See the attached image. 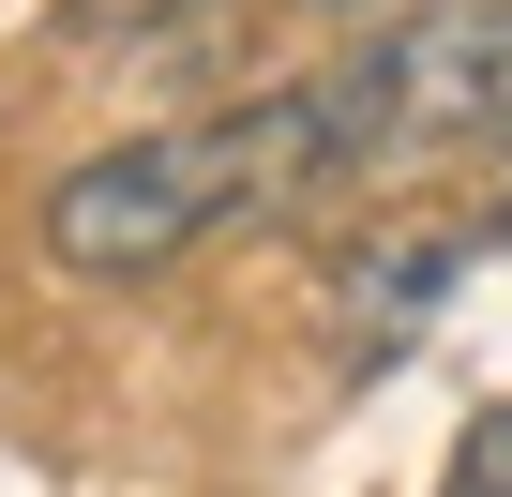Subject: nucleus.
<instances>
[{"instance_id":"nucleus-1","label":"nucleus","mask_w":512,"mask_h":497,"mask_svg":"<svg viewBox=\"0 0 512 497\" xmlns=\"http://www.w3.org/2000/svg\"><path fill=\"white\" fill-rule=\"evenodd\" d=\"M317 181H362L332 76L241 91V106H211V121H151V136L76 151V166L46 181L31 241H46V272H76V287H151V272L196 257V241L287 211V196H317Z\"/></svg>"},{"instance_id":"nucleus-2","label":"nucleus","mask_w":512,"mask_h":497,"mask_svg":"<svg viewBox=\"0 0 512 497\" xmlns=\"http://www.w3.org/2000/svg\"><path fill=\"white\" fill-rule=\"evenodd\" d=\"M332 106H347L362 166L452 151V136H512V0H407L362 61H332Z\"/></svg>"},{"instance_id":"nucleus-3","label":"nucleus","mask_w":512,"mask_h":497,"mask_svg":"<svg viewBox=\"0 0 512 497\" xmlns=\"http://www.w3.org/2000/svg\"><path fill=\"white\" fill-rule=\"evenodd\" d=\"M452 272H467V226H377L362 257L332 272V302H347V317L392 347V332H422V317L452 302Z\"/></svg>"},{"instance_id":"nucleus-4","label":"nucleus","mask_w":512,"mask_h":497,"mask_svg":"<svg viewBox=\"0 0 512 497\" xmlns=\"http://www.w3.org/2000/svg\"><path fill=\"white\" fill-rule=\"evenodd\" d=\"M437 497H512V407H482V422L452 437V467H437Z\"/></svg>"},{"instance_id":"nucleus-5","label":"nucleus","mask_w":512,"mask_h":497,"mask_svg":"<svg viewBox=\"0 0 512 497\" xmlns=\"http://www.w3.org/2000/svg\"><path fill=\"white\" fill-rule=\"evenodd\" d=\"M497 241H512V211H497Z\"/></svg>"}]
</instances>
